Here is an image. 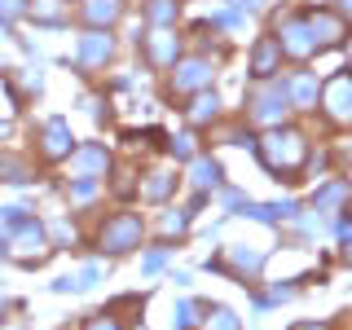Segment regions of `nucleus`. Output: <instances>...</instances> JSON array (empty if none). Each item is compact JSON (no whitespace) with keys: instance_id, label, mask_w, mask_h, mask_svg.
Wrapping results in <instances>:
<instances>
[{"instance_id":"20","label":"nucleus","mask_w":352,"mask_h":330,"mask_svg":"<svg viewBox=\"0 0 352 330\" xmlns=\"http://www.w3.org/2000/svg\"><path fill=\"white\" fill-rule=\"evenodd\" d=\"M176 9H181V0H146V22H154V27H172Z\"/></svg>"},{"instance_id":"28","label":"nucleus","mask_w":352,"mask_h":330,"mask_svg":"<svg viewBox=\"0 0 352 330\" xmlns=\"http://www.w3.org/2000/svg\"><path fill=\"white\" fill-rule=\"evenodd\" d=\"M110 190H115L119 198H128V194H137V181H132V172H115V181H110Z\"/></svg>"},{"instance_id":"36","label":"nucleus","mask_w":352,"mask_h":330,"mask_svg":"<svg viewBox=\"0 0 352 330\" xmlns=\"http://www.w3.org/2000/svg\"><path fill=\"white\" fill-rule=\"evenodd\" d=\"M344 256L352 260V234H344Z\"/></svg>"},{"instance_id":"10","label":"nucleus","mask_w":352,"mask_h":330,"mask_svg":"<svg viewBox=\"0 0 352 330\" xmlns=\"http://www.w3.org/2000/svg\"><path fill=\"white\" fill-rule=\"evenodd\" d=\"M278 66H282V44H278V36H260L256 49H251V75H256V80H273V75H278Z\"/></svg>"},{"instance_id":"30","label":"nucleus","mask_w":352,"mask_h":330,"mask_svg":"<svg viewBox=\"0 0 352 330\" xmlns=\"http://www.w3.org/2000/svg\"><path fill=\"white\" fill-rule=\"evenodd\" d=\"M172 154L190 159V154H194V137H172Z\"/></svg>"},{"instance_id":"6","label":"nucleus","mask_w":352,"mask_h":330,"mask_svg":"<svg viewBox=\"0 0 352 330\" xmlns=\"http://www.w3.org/2000/svg\"><path fill=\"white\" fill-rule=\"evenodd\" d=\"M278 44H282V53H291V58H300V62L317 53L313 31H308V22H304V18H286L282 27H278Z\"/></svg>"},{"instance_id":"33","label":"nucleus","mask_w":352,"mask_h":330,"mask_svg":"<svg viewBox=\"0 0 352 330\" xmlns=\"http://www.w3.org/2000/svg\"><path fill=\"white\" fill-rule=\"evenodd\" d=\"M264 0H234V9H260Z\"/></svg>"},{"instance_id":"27","label":"nucleus","mask_w":352,"mask_h":330,"mask_svg":"<svg viewBox=\"0 0 352 330\" xmlns=\"http://www.w3.org/2000/svg\"><path fill=\"white\" fill-rule=\"evenodd\" d=\"M84 330H124V326H119L115 313H97V317H88V322H84Z\"/></svg>"},{"instance_id":"35","label":"nucleus","mask_w":352,"mask_h":330,"mask_svg":"<svg viewBox=\"0 0 352 330\" xmlns=\"http://www.w3.org/2000/svg\"><path fill=\"white\" fill-rule=\"evenodd\" d=\"M339 18H352V0H339Z\"/></svg>"},{"instance_id":"7","label":"nucleus","mask_w":352,"mask_h":330,"mask_svg":"<svg viewBox=\"0 0 352 330\" xmlns=\"http://www.w3.org/2000/svg\"><path fill=\"white\" fill-rule=\"evenodd\" d=\"M291 110V97H286V84H273L269 93L251 97V119L256 124H282V115Z\"/></svg>"},{"instance_id":"37","label":"nucleus","mask_w":352,"mask_h":330,"mask_svg":"<svg viewBox=\"0 0 352 330\" xmlns=\"http://www.w3.org/2000/svg\"><path fill=\"white\" fill-rule=\"evenodd\" d=\"M0 137H5V128H0Z\"/></svg>"},{"instance_id":"5","label":"nucleus","mask_w":352,"mask_h":330,"mask_svg":"<svg viewBox=\"0 0 352 330\" xmlns=\"http://www.w3.org/2000/svg\"><path fill=\"white\" fill-rule=\"evenodd\" d=\"M146 58H150V66H159V71L176 66V58H181V36H176L172 27H154L146 36Z\"/></svg>"},{"instance_id":"38","label":"nucleus","mask_w":352,"mask_h":330,"mask_svg":"<svg viewBox=\"0 0 352 330\" xmlns=\"http://www.w3.org/2000/svg\"><path fill=\"white\" fill-rule=\"evenodd\" d=\"M0 313H5V308H0Z\"/></svg>"},{"instance_id":"11","label":"nucleus","mask_w":352,"mask_h":330,"mask_svg":"<svg viewBox=\"0 0 352 330\" xmlns=\"http://www.w3.org/2000/svg\"><path fill=\"white\" fill-rule=\"evenodd\" d=\"M71 168L84 181H97V176L110 172V154H106V146H80V150H71Z\"/></svg>"},{"instance_id":"15","label":"nucleus","mask_w":352,"mask_h":330,"mask_svg":"<svg viewBox=\"0 0 352 330\" xmlns=\"http://www.w3.org/2000/svg\"><path fill=\"white\" fill-rule=\"evenodd\" d=\"M119 14H124V0H84V18L88 27H110Z\"/></svg>"},{"instance_id":"32","label":"nucleus","mask_w":352,"mask_h":330,"mask_svg":"<svg viewBox=\"0 0 352 330\" xmlns=\"http://www.w3.org/2000/svg\"><path fill=\"white\" fill-rule=\"evenodd\" d=\"M216 22H225V27H238V22H242V18L234 14V9H225V14H216Z\"/></svg>"},{"instance_id":"2","label":"nucleus","mask_w":352,"mask_h":330,"mask_svg":"<svg viewBox=\"0 0 352 330\" xmlns=\"http://www.w3.org/2000/svg\"><path fill=\"white\" fill-rule=\"evenodd\" d=\"M141 216H132V212H119V216H110L106 225H102V234H97V242H102V251H110V256H124V251L132 247H141Z\"/></svg>"},{"instance_id":"18","label":"nucleus","mask_w":352,"mask_h":330,"mask_svg":"<svg viewBox=\"0 0 352 330\" xmlns=\"http://www.w3.org/2000/svg\"><path fill=\"white\" fill-rule=\"evenodd\" d=\"M348 198H352V185H348V181H330L326 190L313 194V207H317V212H330V207L348 203Z\"/></svg>"},{"instance_id":"13","label":"nucleus","mask_w":352,"mask_h":330,"mask_svg":"<svg viewBox=\"0 0 352 330\" xmlns=\"http://www.w3.org/2000/svg\"><path fill=\"white\" fill-rule=\"evenodd\" d=\"M110 49H115V44H110V36H106L102 27H93V31L80 40V62H84V66H102V62L110 58Z\"/></svg>"},{"instance_id":"1","label":"nucleus","mask_w":352,"mask_h":330,"mask_svg":"<svg viewBox=\"0 0 352 330\" xmlns=\"http://www.w3.org/2000/svg\"><path fill=\"white\" fill-rule=\"evenodd\" d=\"M256 146H260L264 168L278 172V176L300 172V168H304V159H308V141L300 137V132H291V128H273L264 141H256Z\"/></svg>"},{"instance_id":"25","label":"nucleus","mask_w":352,"mask_h":330,"mask_svg":"<svg viewBox=\"0 0 352 330\" xmlns=\"http://www.w3.org/2000/svg\"><path fill=\"white\" fill-rule=\"evenodd\" d=\"M198 304L194 300H181V304H176V330H194V322H198Z\"/></svg>"},{"instance_id":"9","label":"nucleus","mask_w":352,"mask_h":330,"mask_svg":"<svg viewBox=\"0 0 352 330\" xmlns=\"http://www.w3.org/2000/svg\"><path fill=\"white\" fill-rule=\"evenodd\" d=\"M304 22H308V31H313V44H317V49H335V44L348 36V31H344V18L330 14V9H317V14H308Z\"/></svg>"},{"instance_id":"16","label":"nucleus","mask_w":352,"mask_h":330,"mask_svg":"<svg viewBox=\"0 0 352 330\" xmlns=\"http://www.w3.org/2000/svg\"><path fill=\"white\" fill-rule=\"evenodd\" d=\"M172 190H176V176H172V172H150L146 181L137 185V194L146 198V203H163Z\"/></svg>"},{"instance_id":"23","label":"nucleus","mask_w":352,"mask_h":330,"mask_svg":"<svg viewBox=\"0 0 352 330\" xmlns=\"http://www.w3.org/2000/svg\"><path fill=\"white\" fill-rule=\"evenodd\" d=\"M260 264H264V256H260V251L234 247V273H238V278H251V273H260Z\"/></svg>"},{"instance_id":"4","label":"nucleus","mask_w":352,"mask_h":330,"mask_svg":"<svg viewBox=\"0 0 352 330\" xmlns=\"http://www.w3.org/2000/svg\"><path fill=\"white\" fill-rule=\"evenodd\" d=\"M322 106L335 124H352V75L348 71L322 84Z\"/></svg>"},{"instance_id":"17","label":"nucleus","mask_w":352,"mask_h":330,"mask_svg":"<svg viewBox=\"0 0 352 330\" xmlns=\"http://www.w3.org/2000/svg\"><path fill=\"white\" fill-rule=\"evenodd\" d=\"M185 115H190V124H212V119L220 115V97L207 93V88H198V97L190 102V110H185Z\"/></svg>"},{"instance_id":"19","label":"nucleus","mask_w":352,"mask_h":330,"mask_svg":"<svg viewBox=\"0 0 352 330\" xmlns=\"http://www.w3.org/2000/svg\"><path fill=\"white\" fill-rule=\"evenodd\" d=\"M190 181L198 185V190H216L220 185V163L216 159H194L190 163Z\"/></svg>"},{"instance_id":"29","label":"nucleus","mask_w":352,"mask_h":330,"mask_svg":"<svg viewBox=\"0 0 352 330\" xmlns=\"http://www.w3.org/2000/svg\"><path fill=\"white\" fill-rule=\"evenodd\" d=\"M185 225H190V212H172V216H163V234H181Z\"/></svg>"},{"instance_id":"24","label":"nucleus","mask_w":352,"mask_h":330,"mask_svg":"<svg viewBox=\"0 0 352 330\" xmlns=\"http://www.w3.org/2000/svg\"><path fill=\"white\" fill-rule=\"evenodd\" d=\"M27 14V0H0V27H14Z\"/></svg>"},{"instance_id":"21","label":"nucleus","mask_w":352,"mask_h":330,"mask_svg":"<svg viewBox=\"0 0 352 330\" xmlns=\"http://www.w3.org/2000/svg\"><path fill=\"white\" fill-rule=\"evenodd\" d=\"M27 14L36 18V22L58 27V22H66V5H62V0H36V5H27Z\"/></svg>"},{"instance_id":"31","label":"nucleus","mask_w":352,"mask_h":330,"mask_svg":"<svg viewBox=\"0 0 352 330\" xmlns=\"http://www.w3.org/2000/svg\"><path fill=\"white\" fill-rule=\"evenodd\" d=\"M163 260H168V251H150L141 269H146V273H154V269H163Z\"/></svg>"},{"instance_id":"39","label":"nucleus","mask_w":352,"mask_h":330,"mask_svg":"<svg viewBox=\"0 0 352 330\" xmlns=\"http://www.w3.org/2000/svg\"><path fill=\"white\" fill-rule=\"evenodd\" d=\"M348 53H352V49H348Z\"/></svg>"},{"instance_id":"8","label":"nucleus","mask_w":352,"mask_h":330,"mask_svg":"<svg viewBox=\"0 0 352 330\" xmlns=\"http://www.w3.org/2000/svg\"><path fill=\"white\" fill-rule=\"evenodd\" d=\"M71 124L66 119H49V124L40 128V154L49 163H58V159H71Z\"/></svg>"},{"instance_id":"14","label":"nucleus","mask_w":352,"mask_h":330,"mask_svg":"<svg viewBox=\"0 0 352 330\" xmlns=\"http://www.w3.org/2000/svg\"><path fill=\"white\" fill-rule=\"evenodd\" d=\"M286 97H291V106H295V110H313V106H317V97H322V88H317V80L304 71V75H295V80L286 84Z\"/></svg>"},{"instance_id":"12","label":"nucleus","mask_w":352,"mask_h":330,"mask_svg":"<svg viewBox=\"0 0 352 330\" xmlns=\"http://www.w3.org/2000/svg\"><path fill=\"white\" fill-rule=\"evenodd\" d=\"M207 84H212V66H207L203 58L181 62L176 75H172V93H198V88H207Z\"/></svg>"},{"instance_id":"22","label":"nucleus","mask_w":352,"mask_h":330,"mask_svg":"<svg viewBox=\"0 0 352 330\" xmlns=\"http://www.w3.org/2000/svg\"><path fill=\"white\" fill-rule=\"evenodd\" d=\"M207 330H242V322H238L234 308H225V304H207Z\"/></svg>"},{"instance_id":"34","label":"nucleus","mask_w":352,"mask_h":330,"mask_svg":"<svg viewBox=\"0 0 352 330\" xmlns=\"http://www.w3.org/2000/svg\"><path fill=\"white\" fill-rule=\"evenodd\" d=\"M295 330H330L326 322H304V326H295Z\"/></svg>"},{"instance_id":"26","label":"nucleus","mask_w":352,"mask_h":330,"mask_svg":"<svg viewBox=\"0 0 352 330\" xmlns=\"http://www.w3.org/2000/svg\"><path fill=\"white\" fill-rule=\"evenodd\" d=\"M0 181H14V185H22V181H27V168H22L18 159H0Z\"/></svg>"},{"instance_id":"3","label":"nucleus","mask_w":352,"mask_h":330,"mask_svg":"<svg viewBox=\"0 0 352 330\" xmlns=\"http://www.w3.org/2000/svg\"><path fill=\"white\" fill-rule=\"evenodd\" d=\"M9 256L22 260V264H40L49 256V242H44V225L40 220H22L18 234L9 238Z\"/></svg>"}]
</instances>
